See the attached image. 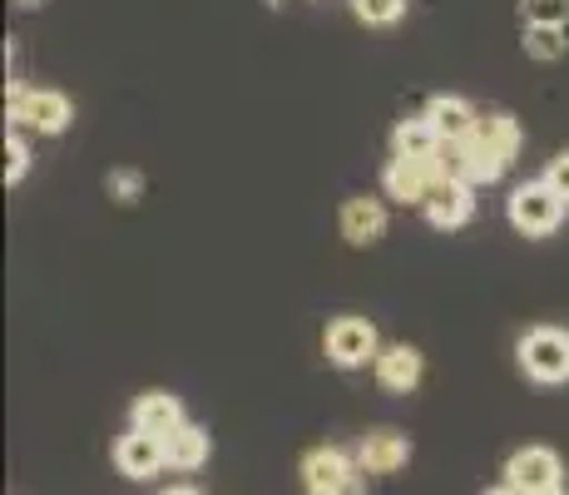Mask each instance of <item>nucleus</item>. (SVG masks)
<instances>
[{"mask_svg":"<svg viewBox=\"0 0 569 495\" xmlns=\"http://www.w3.org/2000/svg\"><path fill=\"white\" fill-rule=\"evenodd\" d=\"M520 154V125L506 109H490V115L476 119L466 139L456 145H441V174L446 179H466V184H496L500 174L516 164Z\"/></svg>","mask_w":569,"mask_h":495,"instance_id":"f257e3e1","label":"nucleus"},{"mask_svg":"<svg viewBox=\"0 0 569 495\" xmlns=\"http://www.w3.org/2000/svg\"><path fill=\"white\" fill-rule=\"evenodd\" d=\"M6 109H10V125L30 129V135H64L74 119L70 95L60 90H26V85L10 80L6 85Z\"/></svg>","mask_w":569,"mask_h":495,"instance_id":"f03ea898","label":"nucleus"},{"mask_svg":"<svg viewBox=\"0 0 569 495\" xmlns=\"http://www.w3.org/2000/svg\"><path fill=\"white\" fill-rule=\"evenodd\" d=\"M565 198L550 189L545 179H530V184H520V189H510L506 198V218H510V228L525 238H550L555 228L565 224Z\"/></svg>","mask_w":569,"mask_h":495,"instance_id":"7ed1b4c3","label":"nucleus"},{"mask_svg":"<svg viewBox=\"0 0 569 495\" xmlns=\"http://www.w3.org/2000/svg\"><path fill=\"white\" fill-rule=\"evenodd\" d=\"M362 476L367 471L342 446H312L302 456V491L308 495H362Z\"/></svg>","mask_w":569,"mask_h":495,"instance_id":"20e7f679","label":"nucleus"},{"mask_svg":"<svg viewBox=\"0 0 569 495\" xmlns=\"http://www.w3.org/2000/svg\"><path fill=\"white\" fill-rule=\"evenodd\" d=\"M516 352H520V367L530 382H540V387L569 382V333L565 327H530Z\"/></svg>","mask_w":569,"mask_h":495,"instance_id":"39448f33","label":"nucleus"},{"mask_svg":"<svg viewBox=\"0 0 569 495\" xmlns=\"http://www.w3.org/2000/svg\"><path fill=\"white\" fill-rule=\"evenodd\" d=\"M322 347H327V357H332V367H342V372H357V367H367V362L381 357L377 327H371L367 317H352V313L337 317V323H327Z\"/></svg>","mask_w":569,"mask_h":495,"instance_id":"423d86ee","label":"nucleus"},{"mask_svg":"<svg viewBox=\"0 0 569 495\" xmlns=\"http://www.w3.org/2000/svg\"><path fill=\"white\" fill-rule=\"evenodd\" d=\"M441 179H446V174H441V154H436V159H391L387 169H381V194L397 198V204H416V208H421Z\"/></svg>","mask_w":569,"mask_h":495,"instance_id":"0eeeda50","label":"nucleus"},{"mask_svg":"<svg viewBox=\"0 0 569 495\" xmlns=\"http://www.w3.org/2000/svg\"><path fill=\"white\" fill-rule=\"evenodd\" d=\"M560 481H565V461L550 446H520L506 461V486H516L525 495H545L560 486Z\"/></svg>","mask_w":569,"mask_h":495,"instance_id":"6e6552de","label":"nucleus"},{"mask_svg":"<svg viewBox=\"0 0 569 495\" xmlns=\"http://www.w3.org/2000/svg\"><path fill=\"white\" fill-rule=\"evenodd\" d=\"M426 224L441 228V234H456V228H466L470 218H476V184L466 179H441L431 189V198L421 204Z\"/></svg>","mask_w":569,"mask_h":495,"instance_id":"1a4fd4ad","label":"nucleus"},{"mask_svg":"<svg viewBox=\"0 0 569 495\" xmlns=\"http://www.w3.org/2000/svg\"><path fill=\"white\" fill-rule=\"evenodd\" d=\"M169 466V451H163V436H149V432H124L114 442V471L129 481H154L159 471Z\"/></svg>","mask_w":569,"mask_h":495,"instance_id":"9d476101","label":"nucleus"},{"mask_svg":"<svg viewBox=\"0 0 569 495\" xmlns=\"http://www.w3.org/2000/svg\"><path fill=\"white\" fill-rule=\"evenodd\" d=\"M411 461V436H401L397 426H377V432H367L362 442H357V466L367 471V476H391V471H401Z\"/></svg>","mask_w":569,"mask_h":495,"instance_id":"9b49d317","label":"nucleus"},{"mask_svg":"<svg viewBox=\"0 0 569 495\" xmlns=\"http://www.w3.org/2000/svg\"><path fill=\"white\" fill-rule=\"evenodd\" d=\"M377 367V382L387 392H397V396H407V392H416L421 387V377H426V357L416 347H407V343H391V347H381V357L371 362Z\"/></svg>","mask_w":569,"mask_h":495,"instance_id":"f8f14e48","label":"nucleus"},{"mask_svg":"<svg viewBox=\"0 0 569 495\" xmlns=\"http://www.w3.org/2000/svg\"><path fill=\"white\" fill-rule=\"evenodd\" d=\"M387 234V204L381 198H347L342 204V238L352 248H371Z\"/></svg>","mask_w":569,"mask_h":495,"instance_id":"ddd939ff","label":"nucleus"},{"mask_svg":"<svg viewBox=\"0 0 569 495\" xmlns=\"http://www.w3.org/2000/svg\"><path fill=\"white\" fill-rule=\"evenodd\" d=\"M183 422H189V416H183V402L179 396H169V392H144L134 402V426L139 432H149V436H163V442H169Z\"/></svg>","mask_w":569,"mask_h":495,"instance_id":"4468645a","label":"nucleus"},{"mask_svg":"<svg viewBox=\"0 0 569 495\" xmlns=\"http://www.w3.org/2000/svg\"><path fill=\"white\" fill-rule=\"evenodd\" d=\"M426 119L436 125V135H441L446 145H456V139H466L470 129H476L480 109L470 105V99H461V95H436L431 109H426Z\"/></svg>","mask_w":569,"mask_h":495,"instance_id":"2eb2a0df","label":"nucleus"},{"mask_svg":"<svg viewBox=\"0 0 569 495\" xmlns=\"http://www.w3.org/2000/svg\"><path fill=\"white\" fill-rule=\"evenodd\" d=\"M441 145H446V139L436 135V125L426 115L401 119V125L391 129V159H436Z\"/></svg>","mask_w":569,"mask_h":495,"instance_id":"dca6fc26","label":"nucleus"},{"mask_svg":"<svg viewBox=\"0 0 569 495\" xmlns=\"http://www.w3.org/2000/svg\"><path fill=\"white\" fill-rule=\"evenodd\" d=\"M163 451H169V471H199L208 461V432L193 422H183L179 432L163 442Z\"/></svg>","mask_w":569,"mask_h":495,"instance_id":"f3484780","label":"nucleus"},{"mask_svg":"<svg viewBox=\"0 0 569 495\" xmlns=\"http://www.w3.org/2000/svg\"><path fill=\"white\" fill-rule=\"evenodd\" d=\"M569 50V26H525V55L530 60H565Z\"/></svg>","mask_w":569,"mask_h":495,"instance_id":"a211bd4d","label":"nucleus"},{"mask_svg":"<svg viewBox=\"0 0 569 495\" xmlns=\"http://www.w3.org/2000/svg\"><path fill=\"white\" fill-rule=\"evenodd\" d=\"M352 16L362 26H397L407 16V0H352Z\"/></svg>","mask_w":569,"mask_h":495,"instance_id":"6ab92c4d","label":"nucleus"},{"mask_svg":"<svg viewBox=\"0 0 569 495\" xmlns=\"http://www.w3.org/2000/svg\"><path fill=\"white\" fill-rule=\"evenodd\" d=\"M525 26H569V0H520Z\"/></svg>","mask_w":569,"mask_h":495,"instance_id":"aec40b11","label":"nucleus"},{"mask_svg":"<svg viewBox=\"0 0 569 495\" xmlns=\"http://www.w3.org/2000/svg\"><path fill=\"white\" fill-rule=\"evenodd\" d=\"M30 174V145L16 125L6 129V184H20Z\"/></svg>","mask_w":569,"mask_h":495,"instance_id":"412c9836","label":"nucleus"},{"mask_svg":"<svg viewBox=\"0 0 569 495\" xmlns=\"http://www.w3.org/2000/svg\"><path fill=\"white\" fill-rule=\"evenodd\" d=\"M104 189H109L114 204H139V198H144V174L139 169H109Z\"/></svg>","mask_w":569,"mask_h":495,"instance_id":"4be33fe9","label":"nucleus"},{"mask_svg":"<svg viewBox=\"0 0 569 495\" xmlns=\"http://www.w3.org/2000/svg\"><path fill=\"white\" fill-rule=\"evenodd\" d=\"M545 184H550V189L569 204V149H565V154H555V159H550V169H545Z\"/></svg>","mask_w":569,"mask_h":495,"instance_id":"5701e85b","label":"nucleus"},{"mask_svg":"<svg viewBox=\"0 0 569 495\" xmlns=\"http://www.w3.org/2000/svg\"><path fill=\"white\" fill-rule=\"evenodd\" d=\"M10 6H16V10H40L46 0H10Z\"/></svg>","mask_w":569,"mask_h":495,"instance_id":"b1692460","label":"nucleus"},{"mask_svg":"<svg viewBox=\"0 0 569 495\" xmlns=\"http://www.w3.org/2000/svg\"><path fill=\"white\" fill-rule=\"evenodd\" d=\"M159 495H203V491H193V486H169V491H159Z\"/></svg>","mask_w":569,"mask_h":495,"instance_id":"393cba45","label":"nucleus"},{"mask_svg":"<svg viewBox=\"0 0 569 495\" xmlns=\"http://www.w3.org/2000/svg\"><path fill=\"white\" fill-rule=\"evenodd\" d=\"M486 495H525V491H516V486H496V491H486Z\"/></svg>","mask_w":569,"mask_h":495,"instance_id":"a878e982","label":"nucleus"},{"mask_svg":"<svg viewBox=\"0 0 569 495\" xmlns=\"http://www.w3.org/2000/svg\"><path fill=\"white\" fill-rule=\"evenodd\" d=\"M545 495H569V491H565V486H555V491H545Z\"/></svg>","mask_w":569,"mask_h":495,"instance_id":"bb28decb","label":"nucleus"}]
</instances>
